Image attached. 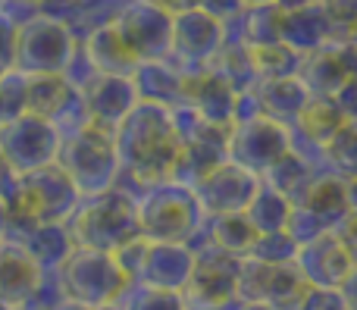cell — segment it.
<instances>
[{"label": "cell", "instance_id": "cell-4", "mask_svg": "<svg viewBox=\"0 0 357 310\" xmlns=\"http://www.w3.org/2000/svg\"><path fill=\"white\" fill-rule=\"evenodd\" d=\"M323 148H326V157L333 160L335 169H345V173L357 176V119H345L342 129Z\"/></svg>", "mask_w": 357, "mask_h": 310}, {"label": "cell", "instance_id": "cell-6", "mask_svg": "<svg viewBox=\"0 0 357 310\" xmlns=\"http://www.w3.org/2000/svg\"><path fill=\"white\" fill-rule=\"evenodd\" d=\"M245 6H260V3H279V0H241Z\"/></svg>", "mask_w": 357, "mask_h": 310}, {"label": "cell", "instance_id": "cell-1", "mask_svg": "<svg viewBox=\"0 0 357 310\" xmlns=\"http://www.w3.org/2000/svg\"><path fill=\"white\" fill-rule=\"evenodd\" d=\"M282 154H289V129L276 119L254 113L232 123V132L226 135V160L251 169H270Z\"/></svg>", "mask_w": 357, "mask_h": 310}, {"label": "cell", "instance_id": "cell-3", "mask_svg": "<svg viewBox=\"0 0 357 310\" xmlns=\"http://www.w3.org/2000/svg\"><path fill=\"white\" fill-rule=\"evenodd\" d=\"M298 123L304 125V132H307L310 141L326 144L329 138H333L335 132L342 129V123H345V113L339 110V104H335L333 98H314V94H310V100L304 104Z\"/></svg>", "mask_w": 357, "mask_h": 310}, {"label": "cell", "instance_id": "cell-2", "mask_svg": "<svg viewBox=\"0 0 357 310\" xmlns=\"http://www.w3.org/2000/svg\"><path fill=\"white\" fill-rule=\"evenodd\" d=\"M333 22H329L323 3L295 6V10H282V22H279V41L295 47L298 54H310V50L323 47L333 41Z\"/></svg>", "mask_w": 357, "mask_h": 310}, {"label": "cell", "instance_id": "cell-5", "mask_svg": "<svg viewBox=\"0 0 357 310\" xmlns=\"http://www.w3.org/2000/svg\"><path fill=\"white\" fill-rule=\"evenodd\" d=\"M307 3H320V0H279L282 10H295V6H307Z\"/></svg>", "mask_w": 357, "mask_h": 310}]
</instances>
